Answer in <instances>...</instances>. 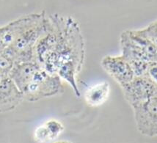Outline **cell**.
Returning <instances> with one entry per match:
<instances>
[{
	"label": "cell",
	"instance_id": "obj_1",
	"mask_svg": "<svg viewBox=\"0 0 157 143\" xmlns=\"http://www.w3.org/2000/svg\"><path fill=\"white\" fill-rule=\"evenodd\" d=\"M50 17L57 26L58 38L56 46L43 68L48 73L57 74L63 65H72L81 71L85 56L83 35L78 22L72 17L53 14Z\"/></svg>",
	"mask_w": 157,
	"mask_h": 143
},
{
	"label": "cell",
	"instance_id": "obj_2",
	"mask_svg": "<svg viewBox=\"0 0 157 143\" xmlns=\"http://www.w3.org/2000/svg\"><path fill=\"white\" fill-rule=\"evenodd\" d=\"M51 27V19L44 11L19 18L17 35L11 45L5 50L15 63L35 61V45Z\"/></svg>",
	"mask_w": 157,
	"mask_h": 143
},
{
	"label": "cell",
	"instance_id": "obj_3",
	"mask_svg": "<svg viewBox=\"0 0 157 143\" xmlns=\"http://www.w3.org/2000/svg\"><path fill=\"white\" fill-rule=\"evenodd\" d=\"M63 91L61 78L57 74L48 73L42 67H39L22 89L21 92L24 100L35 102L56 96Z\"/></svg>",
	"mask_w": 157,
	"mask_h": 143
},
{
	"label": "cell",
	"instance_id": "obj_4",
	"mask_svg": "<svg viewBox=\"0 0 157 143\" xmlns=\"http://www.w3.org/2000/svg\"><path fill=\"white\" fill-rule=\"evenodd\" d=\"M121 88L123 96L132 109L157 96V83L145 77H134Z\"/></svg>",
	"mask_w": 157,
	"mask_h": 143
},
{
	"label": "cell",
	"instance_id": "obj_5",
	"mask_svg": "<svg viewBox=\"0 0 157 143\" xmlns=\"http://www.w3.org/2000/svg\"><path fill=\"white\" fill-rule=\"evenodd\" d=\"M137 130L144 136L157 134V96L133 108Z\"/></svg>",
	"mask_w": 157,
	"mask_h": 143
},
{
	"label": "cell",
	"instance_id": "obj_6",
	"mask_svg": "<svg viewBox=\"0 0 157 143\" xmlns=\"http://www.w3.org/2000/svg\"><path fill=\"white\" fill-rule=\"evenodd\" d=\"M104 70L109 74L121 87L128 84L134 77L129 63L122 55L104 57L101 62Z\"/></svg>",
	"mask_w": 157,
	"mask_h": 143
},
{
	"label": "cell",
	"instance_id": "obj_7",
	"mask_svg": "<svg viewBox=\"0 0 157 143\" xmlns=\"http://www.w3.org/2000/svg\"><path fill=\"white\" fill-rule=\"evenodd\" d=\"M24 100V96L9 77L0 79V113L13 110Z\"/></svg>",
	"mask_w": 157,
	"mask_h": 143
},
{
	"label": "cell",
	"instance_id": "obj_8",
	"mask_svg": "<svg viewBox=\"0 0 157 143\" xmlns=\"http://www.w3.org/2000/svg\"><path fill=\"white\" fill-rule=\"evenodd\" d=\"M109 92L110 86L107 81L98 83L86 90L85 101L90 107H99L106 101Z\"/></svg>",
	"mask_w": 157,
	"mask_h": 143
},
{
	"label": "cell",
	"instance_id": "obj_9",
	"mask_svg": "<svg viewBox=\"0 0 157 143\" xmlns=\"http://www.w3.org/2000/svg\"><path fill=\"white\" fill-rule=\"evenodd\" d=\"M123 32L132 42L141 48L147 54L151 61L157 62V44L141 37L136 32V30L134 29H127Z\"/></svg>",
	"mask_w": 157,
	"mask_h": 143
},
{
	"label": "cell",
	"instance_id": "obj_10",
	"mask_svg": "<svg viewBox=\"0 0 157 143\" xmlns=\"http://www.w3.org/2000/svg\"><path fill=\"white\" fill-rule=\"evenodd\" d=\"M13 59L5 50L0 51V76L1 78L9 77L11 70L13 68Z\"/></svg>",
	"mask_w": 157,
	"mask_h": 143
},
{
	"label": "cell",
	"instance_id": "obj_11",
	"mask_svg": "<svg viewBox=\"0 0 157 143\" xmlns=\"http://www.w3.org/2000/svg\"><path fill=\"white\" fill-rule=\"evenodd\" d=\"M44 125L47 131L49 142L57 140L64 131V126L63 124L56 120H48L45 122Z\"/></svg>",
	"mask_w": 157,
	"mask_h": 143
},
{
	"label": "cell",
	"instance_id": "obj_12",
	"mask_svg": "<svg viewBox=\"0 0 157 143\" xmlns=\"http://www.w3.org/2000/svg\"><path fill=\"white\" fill-rule=\"evenodd\" d=\"M129 63L134 77H146L147 68L151 62L142 59H126Z\"/></svg>",
	"mask_w": 157,
	"mask_h": 143
},
{
	"label": "cell",
	"instance_id": "obj_13",
	"mask_svg": "<svg viewBox=\"0 0 157 143\" xmlns=\"http://www.w3.org/2000/svg\"><path fill=\"white\" fill-rule=\"evenodd\" d=\"M136 32L143 38L150 40L155 44H157V23L152 22L145 28L137 29Z\"/></svg>",
	"mask_w": 157,
	"mask_h": 143
},
{
	"label": "cell",
	"instance_id": "obj_14",
	"mask_svg": "<svg viewBox=\"0 0 157 143\" xmlns=\"http://www.w3.org/2000/svg\"><path fill=\"white\" fill-rule=\"evenodd\" d=\"M12 43V36L7 25L0 27V51L7 49Z\"/></svg>",
	"mask_w": 157,
	"mask_h": 143
},
{
	"label": "cell",
	"instance_id": "obj_15",
	"mask_svg": "<svg viewBox=\"0 0 157 143\" xmlns=\"http://www.w3.org/2000/svg\"><path fill=\"white\" fill-rule=\"evenodd\" d=\"M146 77L157 83V62H151L149 63Z\"/></svg>",
	"mask_w": 157,
	"mask_h": 143
},
{
	"label": "cell",
	"instance_id": "obj_16",
	"mask_svg": "<svg viewBox=\"0 0 157 143\" xmlns=\"http://www.w3.org/2000/svg\"><path fill=\"white\" fill-rule=\"evenodd\" d=\"M0 79H1V76H0Z\"/></svg>",
	"mask_w": 157,
	"mask_h": 143
}]
</instances>
